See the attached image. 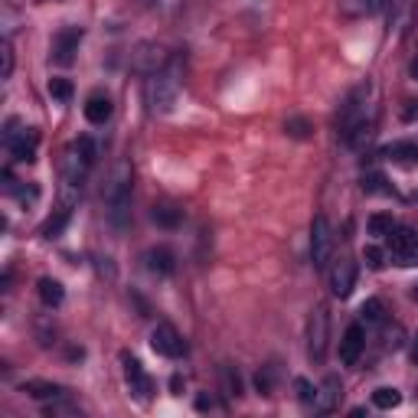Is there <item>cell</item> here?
Here are the masks:
<instances>
[{"label": "cell", "instance_id": "obj_20", "mask_svg": "<svg viewBox=\"0 0 418 418\" xmlns=\"http://www.w3.org/2000/svg\"><path fill=\"white\" fill-rule=\"evenodd\" d=\"M399 402H402V392H399V389L382 386V389H376V392H372V406H376V408H395Z\"/></svg>", "mask_w": 418, "mask_h": 418}, {"label": "cell", "instance_id": "obj_24", "mask_svg": "<svg viewBox=\"0 0 418 418\" xmlns=\"http://www.w3.org/2000/svg\"><path fill=\"white\" fill-rule=\"evenodd\" d=\"M50 95L56 101H69L72 99V82L69 79H50Z\"/></svg>", "mask_w": 418, "mask_h": 418}, {"label": "cell", "instance_id": "obj_26", "mask_svg": "<svg viewBox=\"0 0 418 418\" xmlns=\"http://www.w3.org/2000/svg\"><path fill=\"white\" fill-rule=\"evenodd\" d=\"M359 314H363V320H369V324H379V320H382V301H379V297H369Z\"/></svg>", "mask_w": 418, "mask_h": 418}, {"label": "cell", "instance_id": "obj_16", "mask_svg": "<svg viewBox=\"0 0 418 418\" xmlns=\"http://www.w3.org/2000/svg\"><path fill=\"white\" fill-rule=\"evenodd\" d=\"M72 219V206H66V203H59V209H56V216H50V219L43 222V235L46 239H56V235L66 229V222Z\"/></svg>", "mask_w": 418, "mask_h": 418}, {"label": "cell", "instance_id": "obj_12", "mask_svg": "<svg viewBox=\"0 0 418 418\" xmlns=\"http://www.w3.org/2000/svg\"><path fill=\"white\" fill-rule=\"evenodd\" d=\"M363 346H366L363 327H359V324H350L344 333V340H340V363H344V366H353L359 359V353H363Z\"/></svg>", "mask_w": 418, "mask_h": 418}, {"label": "cell", "instance_id": "obj_8", "mask_svg": "<svg viewBox=\"0 0 418 418\" xmlns=\"http://www.w3.org/2000/svg\"><path fill=\"white\" fill-rule=\"evenodd\" d=\"M121 363H124V379L131 386V395H135L137 402H148L150 392H154V382H150V376L144 372V366H141L131 353H121Z\"/></svg>", "mask_w": 418, "mask_h": 418}, {"label": "cell", "instance_id": "obj_2", "mask_svg": "<svg viewBox=\"0 0 418 418\" xmlns=\"http://www.w3.org/2000/svg\"><path fill=\"white\" fill-rule=\"evenodd\" d=\"M101 199H105V216L111 226L118 232L128 229V222H131V163L128 160H118L111 167L108 180L101 186Z\"/></svg>", "mask_w": 418, "mask_h": 418}, {"label": "cell", "instance_id": "obj_19", "mask_svg": "<svg viewBox=\"0 0 418 418\" xmlns=\"http://www.w3.org/2000/svg\"><path fill=\"white\" fill-rule=\"evenodd\" d=\"M23 392H30L33 399H62L66 389L62 386H52V382H26Z\"/></svg>", "mask_w": 418, "mask_h": 418}, {"label": "cell", "instance_id": "obj_35", "mask_svg": "<svg viewBox=\"0 0 418 418\" xmlns=\"http://www.w3.org/2000/svg\"><path fill=\"white\" fill-rule=\"evenodd\" d=\"M412 79H415V82H418V56H415V59H412Z\"/></svg>", "mask_w": 418, "mask_h": 418}, {"label": "cell", "instance_id": "obj_18", "mask_svg": "<svg viewBox=\"0 0 418 418\" xmlns=\"http://www.w3.org/2000/svg\"><path fill=\"white\" fill-rule=\"evenodd\" d=\"M150 219L157 222L160 229H177V226L183 222V212H180V209H173V206H154Z\"/></svg>", "mask_w": 418, "mask_h": 418}, {"label": "cell", "instance_id": "obj_3", "mask_svg": "<svg viewBox=\"0 0 418 418\" xmlns=\"http://www.w3.org/2000/svg\"><path fill=\"white\" fill-rule=\"evenodd\" d=\"M177 99H180V79H177V72H154L148 79V105L154 115H167V111H173V105H177Z\"/></svg>", "mask_w": 418, "mask_h": 418}, {"label": "cell", "instance_id": "obj_27", "mask_svg": "<svg viewBox=\"0 0 418 418\" xmlns=\"http://www.w3.org/2000/svg\"><path fill=\"white\" fill-rule=\"evenodd\" d=\"M295 386H297V395H301V402H304V406H317V389H314L308 379H297Z\"/></svg>", "mask_w": 418, "mask_h": 418}, {"label": "cell", "instance_id": "obj_9", "mask_svg": "<svg viewBox=\"0 0 418 418\" xmlns=\"http://www.w3.org/2000/svg\"><path fill=\"white\" fill-rule=\"evenodd\" d=\"M150 346H154V353H160V357L177 359L183 353V337H180L177 327H170V324H157L154 333H150Z\"/></svg>", "mask_w": 418, "mask_h": 418}, {"label": "cell", "instance_id": "obj_4", "mask_svg": "<svg viewBox=\"0 0 418 418\" xmlns=\"http://www.w3.org/2000/svg\"><path fill=\"white\" fill-rule=\"evenodd\" d=\"M327 333H330V317H327V308L317 304L308 320V353L314 363H324L327 357Z\"/></svg>", "mask_w": 418, "mask_h": 418}, {"label": "cell", "instance_id": "obj_34", "mask_svg": "<svg viewBox=\"0 0 418 418\" xmlns=\"http://www.w3.org/2000/svg\"><path fill=\"white\" fill-rule=\"evenodd\" d=\"M382 3H386V0H366V7H369V10H379Z\"/></svg>", "mask_w": 418, "mask_h": 418}, {"label": "cell", "instance_id": "obj_36", "mask_svg": "<svg viewBox=\"0 0 418 418\" xmlns=\"http://www.w3.org/2000/svg\"><path fill=\"white\" fill-rule=\"evenodd\" d=\"M412 359L418 363V340H415V346H412Z\"/></svg>", "mask_w": 418, "mask_h": 418}, {"label": "cell", "instance_id": "obj_28", "mask_svg": "<svg viewBox=\"0 0 418 418\" xmlns=\"http://www.w3.org/2000/svg\"><path fill=\"white\" fill-rule=\"evenodd\" d=\"M3 69H0V79H10L13 75V43L10 39H3Z\"/></svg>", "mask_w": 418, "mask_h": 418}, {"label": "cell", "instance_id": "obj_30", "mask_svg": "<svg viewBox=\"0 0 418 418\" xmlns=\"http://www.w3.org/2000/svg\"><path fill=\"white\" fill-rule=\"evenodd\" d=\"M72 148L79 150V154H82V157H86L88 163H95V157H99V154H95V144H92V137H79Z\"/></svg>", "mask_w": 418, "mask_h": 418}, {"label": "cell", "instance_id": "obj_33", "mask_svg": "<svg viewBox=\"0 0 418 418\" xmlns=\"http://www.w3.org/2000/svg\"><path fill=\"white\" fill-rule=\"evenodd\" d=\"M408 108H402V118H406V121H412V118H415L418 115V101H406Z\"/></svg>", "mask_w": 418, "mask_h": 418}, {"label": "cell", "instance_id": "obj_11", "mask_svg": "<svg viewBox=\"0 0 418 418\" xmlns=\"http://www.w3.org/2000/svg\"><path fill=\"white\" fill-rule=\"evenodd\" d=\"M386 239H389V248H392L395 259L402 265H412V259L418 255V235L412 229H392Z\"/></svg>", "mask_w": 418, "mask_h": 418}, {"label": "cell", "instance_id": "obj_22", "mask_svg": "<svg viewBox=\"0 0 418 418\" xmlns=\"http://www.w3.org/2000/svg\"><path fill=\"white\" fill-rule=\"evenodd\" d=\"M284 131H288L291 137H297V141H304V137H310V121L295 115V118H288V121H284Z\"/></svg>", "mask_w": 418, "mask_h": 418}, {"label": "cell", "instance_id": "obj_1", "mask_svg": "<svg viewBox=\"0 0 418 418\" xmlns=\"http://www.w3.org/2000/svg\"><path fill=\"white\" fill-rule=\"evenodd\" d=\"M369 95H372V86L363 82L357 86L346 101L340 105V115H337V128H340V137L350 148H363L372 135V115H369Z\"/></svg>", "mask_w": 418, "mask_h": 418}, {"label": "cell", "instance_id": "obj_23", "mask_svg": "<svg viewBox=\"0 0 418 418\" xmlns=\"http://www.w3.org/2000/svg\"><path fill=\"white\" fill-rule=\"evenodd\" d=\"M324 389H327V392L317 395V408H324V412H327V408L333 406V399L340 395V382H337V376H330V379L324 382Z\"/></svg>", "mask_w": 418, "mask_h": 418}, {"label": "cell", "instance_id": "obj_17", "mask_svg": "<svg viewBox=\"0 0 418 418\" xmlns=\"http://www.w3.org/2000/svg\"><path fill=\"white\" fill-rule=\"evenodd\" d=\"M62 297H66V291H62L59 281H52V278H43V281H39V301H43L46 308H59Z\"/></svg>", "mask_w": 418, "mask_h": 418}, {"label": "cell", "instance_id": "obj_7", "mask_svg": "<svg viewBox=\"0 0 418 418\" xmlns=\"http://www.w3.org/2000/svg\"><path fill=\"white\" fill-rule=\"evenodd\" d=\"M79 43H82V26H62L56 39H52V62L56 66H72Z\"/></svg>", "mask_w": 418, "mask_h": 418}, {"label": "cell", "instance_id": "obj_25", "mask_svg": "<svg viewBox=\"0 0 418 418\" xmlns=\"http://www.w3.org/2000/svg\"><path fill=\"white\" fill-rule=\"evenodd\" d=\"M363 190L366 193H392V186H386V177L382 173H366L363 177Z\"/></svg>", "mask_w": 418, "mask_h": 418}, {"label": "cell", "instance_id": "obj_29", "mask_svg": "<svg viewBox=\"0 0 418 418\" xmlns=\"http://www.w3.org/2000/svg\"><path fill=\"white\" fill-rule=\"evenodd\" d=\"M222 379H226V392H229V395H242V382H239V372H232V369L226 366V369H222Z\"/></svg>", "mask_w": 418, "mask_h": 418}, {"label": "cell", "instance_id": "obj_10", "mask_svg": "<svg viewBox=\"0 0 418 418\" xmlns=\"http://www.w3.org/2000/svg\"><path fill=\"white\" fill-rule=\"evenodd\" d=\"M353 288H357V261H353V259H340L330 268V291L344 301V297L353 295Z\"/></svg>", "mask_w": 418, "mask_h": 418}, {"label": "cell", "instance_id": "obj_13", "mask_svg": "<svg viewBox=\"0 0 418 418\" xmlns=\"http://www.w3.org/2000/svg\"><path fill=\"white\" fill-rule=\"evenodd\" d=\"M382 157L395 160V163H418V144L415 141H395L382 148Z\"/></svg>", "mask_w": 418, "mask_h": 418}, {"label": "cell", "instance_id": "obj_5", "mask_svg": "<svg viewBox=\"0 0 418 418\" xmlns=\"http://www.w3.org/2000/svg\"><path fill=\"white\" fill-rule=\"evenodd\" d=\"M3 141H7V148H10V154L17 160H23V163H33L37 160V141L39 135L33 131V128H23V131H17V121H7V135H3Z\"/></svg>", "mask_w": 418, "mask_h": 418}, {"label": "cell", "instance_id": "obj_37", "mask_svg": "<svg viewBox=\"0 0 418 418\" xmlns=\"http://www.w3.org/2000/svg\"><path fill=\"white\" fill-rule=\"evenodd\" d=\"M141 3H144V7H148V3H154V0H141Z\"/></svg>", "mask_w": 418, "mask_h": 418}, {"label": "cell", "instance_id": "obj_14", "mask_svg": "<svg viewBox=\"0 0 418 418\" xmlns=\"http://www.w3.org/2000/svg\"><path fill=\"white\" fill-rule=\"evenodd\" d=\"M144 261H148V271H154V275H173V268H177L170 248H150Z\"/></svg>", "mask_w": 418, "mask_h": 418}, {"label": "cell", "instance_id": "obj_31", "mask_svg": "<svg viewBox=\"0 0 418 418\" xmlns=\"http://www.w3.org/2000/svg\"><path fill=\"white\" fill-rule=\"evenodd\" d=\"M366 261H369V268H382V265H386V261H382V252L376 246L366 248Z\"/></svg>", "mask_w": 418, "mask_h": 418}, {"label": "cell", "instance_id": "obj_15", "mask_svg": "<svg viewBox=\"0 0 418 418\" xmlns=\"http://www.w3.org/2000/svg\"><path fill=\"white\" fill-rule=\"evenodd\" d=\"M86 118L92 124H105V121H108V118H111V99H108V95L95 92V95L86 101Z\"/></svg>", "mask_w": 418, "mask_h": 418}, {"label": "cell", "instance_id": "obj_6", "mask_svg": "<svg viewBox=\"0 0 418 418\" xmlns=\"http://www.w3.org/2000/svg\"><path fill=\"white\" fill-rule=\"evenodd\" d=\"M330 248H333V232L327 216H314L310 222V261L314 268H324L330 261Z\"/></svg>", "mask_w": 418, "mask_h": 418}, {"label": "cell", "instance_id": "obj_21", "mask_svg": "<svg viewBox=\"0 0 418 418\" xmlns=\"http://www.w3.org/2000/svg\"><path fill=\"white\" fill-rule=\"evenodd\" d=\"M369 235H376V239H386V235L392 232V216H386V212H376V216H369Z\"/></svg>", "mask_w": 418, "mask_h": 418}, {"label": "cell", "instance_id": "obj_32", "mask_svg": "<svg viewBox=\"0 0 418 418\" xmlns=\"http://www.w3.org/2000/svg\"><path fill=\"white\" fill-rule=\"evenodd\" d=\"M255 386H259L261 395H268L271 392V376H268V372H259V376H255Z\"/></svg>", "mask_w": 418, "mask_h": 418}]
</instances>
